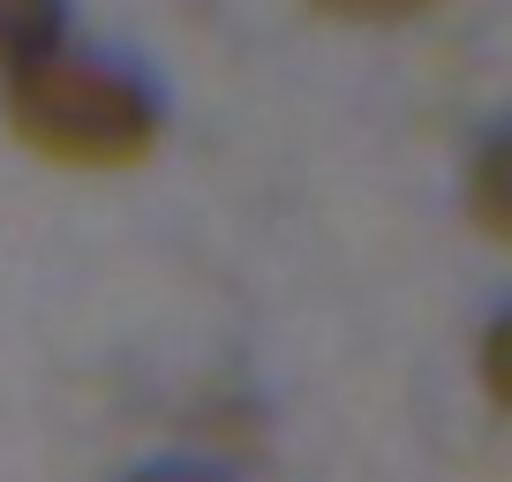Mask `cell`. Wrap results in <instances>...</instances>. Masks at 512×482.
<instances>
[{
  "instance_id": "1",
  "label": "cell",
  "mask_w": 512,
  "mask_h": 482,
  "mask_svg": "<svg viewBox=\"0 0 512 482\" xmlns=\"http://www.w3.org/2000/svg\"><path fill=\"white\" fill-rule=\"evenodd\" d=\"M8 136L68 174H128L159 151V91L106 53H38L0 91Z\"/></svg>"
},
{
  "instance_id": "6",
  "label": "cell",
  "mask_w": 512,
  "mask_h": 482,
  "mask_svg": "<svg viewBox=\"0 0 512 482\" xmlns=\"http://www.w3.org/2000/svg\"><path fill=\"white\" fill-rule=\"evenodd\" d=\"M136 482H211V475H204V467H144Z\"/></svg>"
},
{
  "instance_id": "4",
  "label": "cell",
  "mask_w": 512,
  "mask_h": 482,
  "mask_svg": "<svg viewBox=\"0 0 512 482\" xmlns=\"http://www.w3.org/2000/svg\"><path fill=\"white\" fill-rule=\"evenodd\" d=\"M482 385H490V400L512 415V309L482 332Z\"/></svg>"
},
{
  "instance_id": "3",
  "label": "cell",
  "mask_w": 512,
  "mask_h": 482,
  "mask_svg": "<svg viewBox=\"0 0 512 482\" xmlns=\"http://www.w3.org/2000/svg\"><path fill=\"white\" fill-rule=\"evenodd\" d=\"M61 46V0H0V83Z\"/></svg>"
},
{
  "instance_id": "5",
  "label": "cell",
  "mask_w": 512,
  "mask_h": 482,
  "mask_svg": "<svg viewBox=\"0 0 512 482\" xmlns=\"http://www.w3.org/2000/svg\"><path fill=\"white\" fill-rule=\"evenodd\" d=\"M309 8L339 23H400V16H422L430 0H309Z\"/></svg>"
},
{
  "instance_id": "2",
  "label": "cell",
  "mask_w": 512,
  "mask_h": 482,
  "mask_svg": "<svg viewBox=\"0 0 512 482\" xmlns=\"http://www.w3.org/2000/svg\"><path fill=\"white\" fill-rule=\"evenodd\" d=\"M467 226L497 249H512V121L467 166Z\"/></svg>"
}]
</instances>
